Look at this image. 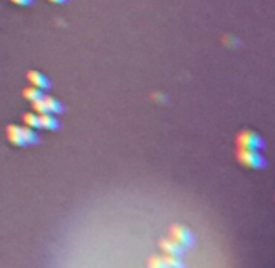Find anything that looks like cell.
Masks as SVG:
<instances>
[{
	"mask_svg": "<svg viewBox=\"0 0 275 268\" xmlns=\"http://www.w3.org/2000/svg\"><path fill=\"white\" fill-rule=\"evenodd\" d=\"M236 159H238L241 166H245L248 169H256V171L266 169L267 166L264 156L256 150H240L238 148V151H236Z\"/></svg>",
	"mask_w": 275,
	"mask_h": 268,
	"instance_id": "6da1fadb",
	"label": "cell"
},
{
	"mask_svg": "<svg viewBox=\"0 0 275 268\" xmlns=\"http://www.w3.org/2000/svg\"><path fill=\"white\" fill-rule=\"evenodd\" d=\"M169 234L170 239H174L175 243L180 244L185 249H190L195 246V236L193 233L190 231V228H187L184 225H179V223H174L169 228Z\"/></svg>",
	"mask_w": 275,
	"mask_h": 268,
	"instance_id": "7a4b0ae2",
	"label": "cell"
},
{
	"mask_svg": "<svg viewBox=\"0 0 275 268\" xmlns=\"http://www.w3.org/2000/svg\"><path fill=\"white\" fill-rule=\"evenodd\" d=\"M235 141H236V146H238L240 150L259 151L264 148V140L257 134L251 132V130H243V132H240L238 135H236Z\"/></svg>",
	"mask_w": 275,
	"mask_h": 268,
	"instance_id": "3957f363",
	"label": "cell"
},
{
	"mask_svg": "<svg viewBox=\"0 0 275 268\" xmlns=\"http://www.w3.org/2000/svg\"><path fill=\"white\" fill-rule=\"evenodd\" d=\"M159 248L164 254L168 255H177V257H182L185 254V248H182L180 244H177L174 241V239L170 238H163L159 239Z\"/></svg>",
	"mask_w": 275,
	"mask_h": 268,
	"instance_id": "277c9868",
	"label": "cell"
},
{
	"mask_svg": "<svg viewBox=\"0 0 275 268\" xmlns=\"http://www.w3.org/2000/svg\"><path fill=\"white\" fill-rule=\"evenodd\" d=\"M27 80L31 82L32 87H36V89H39V90H47L48 87H50V80L42 73H39V71H29V73H27Z\"/></svg>",
	"mask_w": 275,
	"mask_h": 268,
	"instance_id": "5b68a950",
	"label": "cell"
},
{
	"mask_svg": "<svg viewBox=\"0 0 275 268\" xmlns=\"http://www.w3.org/2000/svg\"><path fill=\"white\" fill-rule=\"evenodd\" d=\"M39 116V125L41 129H45V130H58L60 129V122L58 119L55 117V114H50V113H45V114H37Z\"/></svg>",
	"mask_w": 275,
	"mask_h": 268,
	"instance_id": "8992f818",
	"label": "cell"
},
{
	"mask_svg": "<svg viewBox=\"0 0 275 268\" xmlns=\"http://www.w3.org/2000/svg\"><path fill=\"white\" fill-rule=\"evenodd\" d=\"M5 132H7V138H8V141L12 145H15V146H24L23 136H21V127H20V125L10 124Z\"/></svg>",
	"mask_w": 275,
	"mask_h": 268,
	"instance_id": "52a82bcc",
	"label": "cell"
},
{
	"mask_svg": "<svg viewBox=\"0 0 275 268\" xmlns=\"http://www.w3.org/2000/svg\"><path fill=\"white\" fill-rule=\"evenodd\" d=\"M42 100H43V105H45V108H47V113H50V114H62L64 111L63 105L57 100V98L43 95Z\"/></svg>",
	"mask_w": 275,
	"mask_h": 268,
	"instance_id": "ba28073f",
	"label": "cell"
},
{
	"mask_svg": "<svg viewBox=\"0 0 275 268\" xmlns=\"http://www.w3.org/2000/svg\"><path fill=\"white\" fill-rule=\"evenodd\" d=\"M21 136H23L24 146H31V145L39 143V135L36 134V130L26 127V125H24V127H21Z\"/></svg>",
	"mask_w": 275,
	"mask_h": 268,
	"instance_id": "9c48e42d",
	"label": "cell"
},
{
	"mask_svg": "<svg viewBox=\"0 0 275 268\" xmlns=\"http://www.w3.org/2000/svg\"><path fill=\"white\" fill-rule=\"evenodd\" d=\"M23 96L26 98L27 101H31V103H34L37 100H41V98L43 96V92L39 90V89H36V87H27V89L23 90Z\"/></svg>",
	"mask_w": 275,
	"mask_h": 268,
	"instance_id": "30bf717a",
	"label": "cell"
},
{
	"mask_svg": "<svg viewBox=\"0 0 275 268\" xmlns=\"http://www.w3.org/2000/svg\"><path fill=\"white\" fill-rule=\"evenodd\" d=\"M163 259H164V262H166V264H168L169 268H187V265H185V262H184L182 257L164 254V255H163Z\"/></svg>",
	"mask_w": 275,
	"mask_h": 268,
	"instance_id": "8fae6325",
	"label": "cell"
},
{
	"mask_svg": "<svg viewBox=\"0 0 275 268\" xmlns=\"http://www.w3.org/2000/svg\"><path fill=\"white\" fill-rule=\"evenodd\" d=\"M23 122L26 127H29V129H41V125H39V116H37L36 113H24L23 114Z\"/></svg>",
	"mask_w": 275,
	"mask_h": 268,
	"instance_id": "7c38bea8",
	"label": "cell"
},
{
	"mask_svg": "<svg viewBox=\"0 0 275 268\" xmlns=\"http://www.w3.org/2000/svg\"><path fill=\"white\" fill-rule=\"evenodd\" d=\"M148 268H169L168 264L164 262L163 257L153 255L150 260H148Z\"/></svg>",
	"mask_w": 275,
	"mask_h": 268,
	"instance_id": "4fadbf2b",
	"label": "cell"
},
{
	"mask_svg": "<svg viewBox=\"0 0 275 268\" xmlns=\"http://www.w3.org/2000/svg\"><path fill=\"white\" fill-rule=\"evenodd\" d=\"M43 98V96H42ZM37 100V101H34L32 103V109H34V113L36 114H45L47 113V108H45V105H43V100Z\"/></svg>",
	"mask_w": 275,
	"mask_h": 268,
	"instance_id": "5bb4252c",
	"label": "cell"
},
{
	"mask_svg": "<svg viewBox=\"0 0 275 268\" xmlns=\"http://www.w3.org/2000/svg\"><path fill=\"white\" fill-rule=\"evenodd\" d=\"M10 2L15 5H20V7H27V5H31L34 0H10Z\"/></svg>",
	"mask_w": 275,
	"mask_h": 268,
	"instance_id": "9a60e30c",
	"label": "cell"
},
{
	"mask_svg": "<svg viewBox=\"0 0 275 268\" xmlns=\"http://www.w3.org/2000/svg\"><path fill=\"white\" fill-rule=\"evenodd\" d=\"M48 2H52V3H64L66 0H48Z\"/></svg>",
	"mask_w": 275,
	"mask_h": 268,
	"instance_id": "2e32d148",
	"label": "cell"
}]
</instances>
